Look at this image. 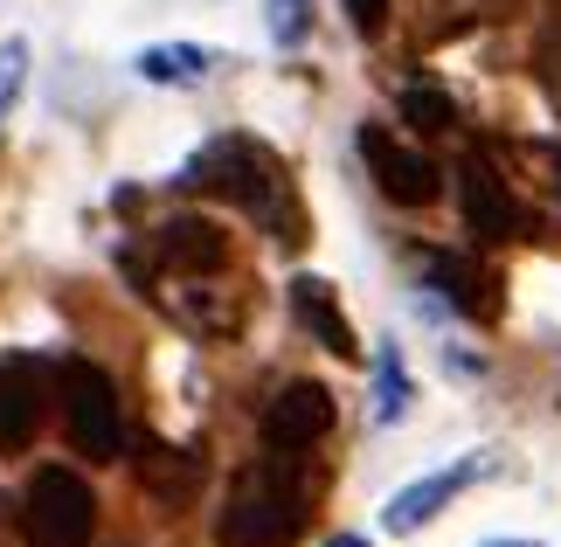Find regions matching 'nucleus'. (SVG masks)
I'll list each match as a JSON object with an SVG mask.
<instances>
[{
	"label": "nucleus",
	"mask_w": 561,
	"mask_h": 547,
	"mask_svg": "<svg viewBox=\"0 0 561 547\" xmlns=\"http://www.w3.org/2000/svg\"><path fill=\"white\" fill-rule=\"evenodd\" d=\"M360 160H368L375 187H381L396 208H430V202L444 194V173L430 167L416 146H402L388 125H360Z\"/></svg>",
	"instance_id": "obj_5"
},
{
	"label": "nucleus",
	"mask_w": 561,
	"mask_h": 547,
	"mask_svg": "<svg viewBox=\"0 0 561 547\" xmlns=\"http://www.w3.org/2000/svg\"><path fill=\"white\" fill-rule=\"evenodd\" d=\"M479 547H541V540H479Z\"/></svg>",
	"instance_id": "obj_21"
},
{
	"label": "nucleus",
	"mask_w": 561,
	"mask_h": 547,
	"mask_svg": "<svg viewBox=\"0 0 561 547\" xmlns=\"http://www.w3.org/2000/svg\"><path fill=\"white\" fill-rule=\"evenodd\" d=\"M98 534V492L70 465H42L28 478V506H21V540L28 547H91Z\"/></svg>",
	"instance_id": "obj_3"
},
{
	"label": "nucleus",
	"mask_w": 561,
	"mask_h": 547,
	"mask_svg": "<svg viewBox=\"0 0 561 547\" xmlns=\"http://www.w3.org/2000/svg\"><path fill=\"white\" fill-rule=\"evenodd\" d=\"M291 312H298V326H306V333L327 346V354H340V361L360 354V340H354L347 312L333 305V284H327V277H291Z\"/></svg>",
	"instance_id": "obj_11"
},
{
	"label": "nucleus",
	"mask_w": 561,
	"mask_h": 547,
	"mask_svg": "<svg viewBox=\"0 0 561 547\" xmlns=\"http://www.w3.org/2000/svg\"><path fill=\"white\" fill-rule=\"evenodd\" d=\"M479 478H492V451H471V457H458V465H444V471L409 478V486L381 506V527H388V534H416V527H430V520H437L465 486H479Z\"/></svg>",
	"instance_id": "obj_6"
},
{
	"label": "nucleus",
	"mask_w": 561,
	"mask_h": 547,
	"mask_svg": "<svg viewBox=\"0 0 561 547\" xmlns=\"http://www.w3.org/2000/svg\"><path fill=\"white\" fill-rule=\"evenodd\" d=\"M312 29V0H271V42H285V49H298Z\"/></svg>",
	"instance_id": "obj_18"
},
{
	"label": "nucleus",
	"mask_w": 561,
	"mask_h": 547,
	"mask_svg": "<svg viewBox=\"0 0 561 547\" xmlns=\"http://www.w3.org/2000/svg\"><path fill=\"white\" fill-rule=\"evenodd\" d=\"M181 181L222 194V202H236L243 215H256L277 243H298V236H306L298 229V208H291V187H285V167H277V152L256 146V139H215Z\"/></svg>",
	"instance_id": "obj_1"
},
{
	"label": "nucleus",
	"mask_w": 561,
	"mask_h": 547,
	"mask_svg": "<svg viewBox=\"0 0 561 547\" xmlns=\"http://www.w3.org/2000/svg\"><path fill=\"white\" fill-rule=\"evenodd\" d=\"M347 21L360 35H381V21H388V0H347Z\"/></svg>",
	"instance_id": "obj_19"
},
{
	"label": "nucleus",
	"mask_w": 561,
	"mask_h": 547,
	"mask_svg": "<svg viewBox=\"0 0 561 547\" xmlns=\"http://www.w3.org/2000/svg\"><path fill=\"white\" fill-rule=\"evenodd\" d=\"M139 486L153 499H167V506H187V499L202 492V457L174 451V444H146L139 451Z\"/></svg>",
	"instance_id": "obj_12"
},
{
	"label": "nucleus",
	"mask_w": 561,
	"mask_h": 547,
	"mask_svg": "<svg viewBox=\"0 0 561 547\" xmlns=\"http://www.w3.org/2000/svg\"><path fill=\"white\" fill-rule=\"evenodd\" d=\"M554 56H561V35H554Z\"/></svg>",
	"instance_id": "obj_22"
},
{
	"label": "nucleus",
	"mask_w": 561,
	"mask_h": 547,
	"mask_svg": "<svg viewBox=\"0 0 561 547\" xmlns=\"http://www.w3.org/2000/svg\"><path fill=\"white\" fill-rule=\"evenodd\" d=\"M153 257L174 277H215L229 264V236L208 223V215H174V223L153 229Z\"/></svg>",
	"instance_id": "obj_8"
},
{
	"label": "nucleus",
	"mask_w": 561,
	"mask_h": 547,
	"mask_svg": "<svg viewBox=\"0 0 561 547\" xmlns=\"http://www.w3.org/2000/svg\"><path fill=\"white\" fill-rule=\"evenodd\" d=\"M42 367L28 354H0V451H28L42 430Z\"/></svg>",
	"instance_id": "obj_10"
},
{
	"label": "nucleus",
	"mask_w": 561,
	"mask_h": 547,
	"mask_svg": "<svg viewBox=\"0 0 561 547\" xmlns=\"http://www.w3.org/2000/svg\"><path fill=\"white\" fill-rule=\"evenodd\" d=\"M21 77H28V42L8 35V42H0V125H8L14 98H21Z\"/></svg>",
	"instance_id": "obj_17"
},
{
	"label": "nucleus",
	"mask_w": 561,
	"mask_h": 547,
	"mask_svg": "<svg viewBox=\"0 0 561 547\" xmlns=\"http://www.w3.org/2000/svg\"><path fill=\"white\" fill-rule=\"evenodd\" d=\"M327 547H368V540H360V534H333Z\"/></svg>",
	"instance_id": "obj_20"
},
{
	"label": "nucleus",
	"mask_w": 561,
	"mask_h": 547,
	"mask_svg": "<svg viewBox=\"0 0 561 547\" xmlns=\"http://www.w3.org/2000/svg\"><path fill=\"white\" fill-rule=\"evenodd\" d=\"M458 202H465V229H471V236H485V243H506V236H520V208H513L506 181L479 160V152L458 167Z\"/></svg>",
	"instance_id": "obj_9"
},
{
	"label": "nucleus",
	"mask_w": 561,
	"mask_h": 547,
	"mask_svg": "<svg viewBox=\"0 0 561 547\" xmlns=\"http://www.w3.org/2000/svg\"><path fill=\"white\" fill-rule=\"evenodd\" d=\"M430 284H437V292L458 305L465 319H492V312H500V298L485 292L492 277H485L479 264H465V257H444V250H437V257H430Z\"/></svg>",
	"instance_id": "obj_13"
},
{
	"label": "nucleus",
	"mask_w": 561,
	"mask_h": 547,
	"mask_svg": "<svg viewBox=\"0 0 561 547\" xmlns=\"http://www.w3.org/2000/svg\"><path fill=\"white\" fill-rule=\"evenodd\" d=\"M306 457H271L236 478L222 520H215V540L222 547H291L306 534V478H298Z\"/></svg>",
	"instance_id": "obj_2"
},
{
	"label": "nucleus",
	"mask_w": 561,
	"mask_h": 547,
	"mask_svg": "<svg viewBox=\"0 0 561 547\" xmlns=\"http://www.w3.org/2000/svg\"><path fill=\"white\" fill-rule=\"evenodd\" d=\"M215 70V56L202 42H153V49H139V77L146 83H202Z\"/></svg>",
	"instance_id": "obj_14"
},
{
	"label": "nucleus",
	"mask_w": 561,
	"mask_h": 547,
	"mask_svg": "<svg viewBox=\"0 0 561 547\" xmlns=\"http://www.w3.org/2000/svg\"><path fill=\"white\" fill-rule=\"evenodd\" d=\"M409 375H402V354L396 346H381L375 354V423H396V415H409Z\"/></svg>",
	"instance_id": "obj_15"
},
{
	"label": "nucleus",
	"mask_w": 561,
	"mask_h": 547,
	"mask_svg": "<svg viewBox=\"0 0 561 547\" xmlns=\"http://www.w3.org/2000/svg\"><path fill=\"white\" fill-rule=\"evenodd\" d=\"M333 430V396L319 381H285L264 402V451L271 457H306Z\"/></svg>",
	"instance_id": "obj_7"
},
{
	"label": "nucleus",
	"mask_w": 561,
	"mask_h": 547,
	"mask_svg": "<svg viewBox=\"0 0 561 547\" xmlns=\"http://www.w3.org/2000/svg\"><path fill=\"white\" fill-rule=\"evenodd\" d=\"M402 118L416 125V133H450V118H458V104H450L437 83H409L402 91Z\"/></svg>",
	"instance_id": "obj_16"
},
{
	"label": "nucleus",
	"mask_w": 561,
	"mask_h": 547,
	"mask_svg": "<svg viewBox=\"0 0 561 547\" xmlns=\"http://www.w3.org/2000/svg\"><path fill=\"white\" fill-rule=\"evenodd\" d=\"M62 423H70V444L83 457H118L125 451V415H118V388L104 367L70 361L62 367Z\"/></svg>",
	"instance_id": "obj_4"
}]
</instances>
